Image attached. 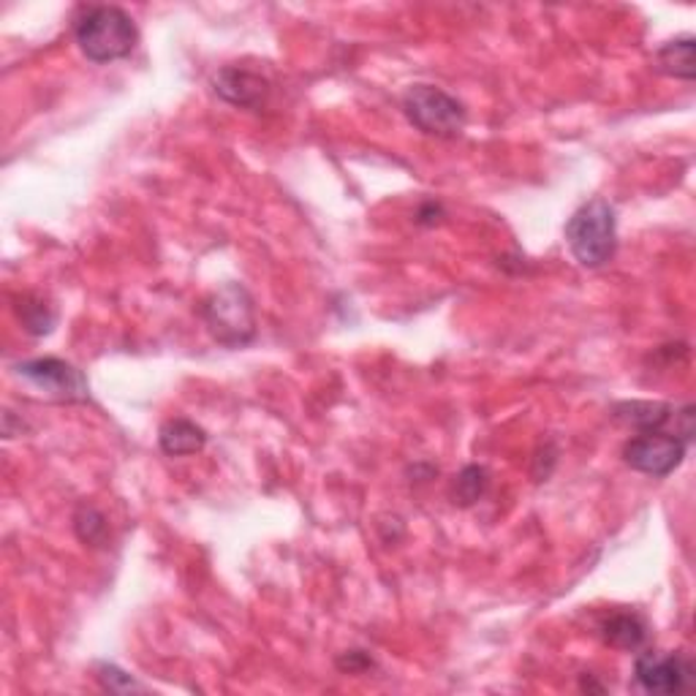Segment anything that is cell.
Instances as JSON below:
<instances>
[{"instance_id":"1","label":"cell","mask_w":696,"mask_h":696,"mask_svg":"<svg viewBox=\"0 0 696 696\" xmlns=\"http://www.w3.org/2000/svg\"><path fill=\"white\" fill-rule=\"evenodd\" d=\"M73 39L79 49L94 63H112V60L128 58L139 41V30L131 14L117 6H94L82 11L73 24Z\"/></svg>"},{"instance_id":"2","label":"cell","mask_w":696,"mask_h":696,"mask_svg":"<svg viewBox=\"0 0 696 696\" xmlns=\"http://www.w3.org/2000/svg\"><path fill=\"white\" fill-rule=\"evenodd\" d=\"M566 243L571 256L588 269H599L618 248L615 209L607 199H590L566 224Z\"/></svg>"},{"instance_id":"3","label":"cell","mask_w":696,"mask_h":696,"mask_svg":"<svg viewBox=\"0 0 696 696\" xmlns=\"http://www.w3.org/2000/svg\"><path fill=\"white\" fill-rule=\"evenodd\" d=\"M207 330L224 346H245L256 337V311L254 300L239 283H226L213 292L202 305Z\"/></svg>"},{"instance_id":"4","label":"cell","mask_w":696,"mask_h":696,"mask_svg":"<svg viewBox=\"0 0 696 696\" xmlns=\"http://www.w3.org/2000/svg\"><path fill=\"white\" fill-rule=\"evenodd\" d=\"M403 112L428 137L454 139L465 128V107L433 85H414L403 96Z\"/></svg>"},{"instance_id":"5","label":"cell","mask_w":696,"mask_h":696,"mask_svg":"<svg viewBox=\"0 0 696 696\" xmlns=\"http://www.w3.org/2000/svg\"><path fill=\"white\" fill-rule=\"evenodd\" d=\"M14 375L28 386H33L39 395L55 400V403H85V400H90V386L82 371L58 360V356L24 360L14 365Z\"/></svg>"},{"instance_id":"6","label":"cell","mask_w":696,"mask_h":696,"mask_svg":"<svg viewBox=\"0 0 696 696\" xmlns=\"http://www.w3.org/2000/svg\"><path fill=\"white\" fill-rule=\"evenodd\" d=\"M634 680L648 694H683L694 686V664L683 653L645 650L634 664Z\"/></svg>"},{"instance_id":"7","label":"cell","mask_w":696,"mask_h":696,"mask_svg":"<svg viewBox=\"0 0 696 696\" xmlns=\"http://www.w3.org/2000/svg\"><path fill=\"white\" fill-rule=\"evenodd\" d=\"M686 441L669 433H639L624 447V460L628 468L648 477H669L686 458Z\"/></svg>"},{"instance_id":"8","label":"cell","mask_w":696,"mask_h":696,"mask_svg":"<svg viewBox=\"0 0 696 696\" xmlns=\"http://www.w3.org/2000/svg\"><path fill=\"white\" fill-rule=\"evenodd\" d=\"M215 94L224 98L232 107H243V109H256L262 107L264 98L269 94V82L264 77H258L254 71L245 69H220L213 79Z\"/></svg>"},{"instance_id":"9","label":"cell","mask_w":696,"mask_h":696,"mask_svg":"<svg viewBox=\"0 0 696 696\" xmlns=\"http://www.w3.org/2000/svg\"><path fill=\"white\" fill-rule=\"evenodd\" d=\"M675 414L677 409L669 403H653V400H626V403L612 405L615 422L639 430V433H661Z\"/></svg>"},{"instance_id":"10","label":"cell","mask_w":696,"mask_h":696,"mask_svg":"<svg viewBox=\"0 0 696 696\" xmlns=\"http://www.w3.org/2000/svg\"><path fill=\"white\" fill-rule=\"evenodd\" d=\"M158 443L169 458H188V454L202 452L207 447V433L205 428H199L190 419H169L158 433Z\"/></svg>"},{"instance_id":"11","label":"cell","mask_w":696,"mask_h":696,"mask_svg":"<svg viewBox=\"0 0 696 696\" xmlns=\"http://www.w3.org/2000/svg\"><path fill=\"white\" fill-rule=\"evenodd\" d=\"M604 643L618 650H639L648 639V624L637 612H618L609 615L601 624Z\"/></svg>"},{"instance_id":"12","label":"cell","mask_w":696,"mask_h":696,"mask_svg":"<svg viewBox=\"0 0 696 696\" xmlns=\"http://www.w3.org/2000/svg\"><path fill=\"white\" fill-rule=\"evenodd\" d=\"M694 49H696L694 36H680V39L667 41V45L656 52V69L661 73H667V77L692 82L694 71H696Z\"/></svg>"},{"instance_id":"13","label":"cell","mask_w":696,"mask_h":696,"mask_svg":"<svg viewBox=\"0 0 696 696\" xmlns=\"http://www.w3.org/2000/svg\"><path fill=\"white\" fill-rule=\"evenodd\" d=\"M17 313H20V322L30 335H49L55 322H58L52 305H47V300L36 297V294H24V297H20Z\"/></svg>"},{"instance_id":"14","label":"cell","mask_w":696,"mask_h":696,"mask_svg":"<svg viewBox=\"0 0 696 696\" xmlns=\"http://www.w3.org/2000/svg\"><path fill=\"white\" fill-rule=\"evenodd\" d=\"M488 488H490L488 468L465 465L463 471H460L458 482H454V503H460V507H471V503H477L479 498L488 492Z\"/></svg>"},{"instance_id":"15","label":"cell","mask_w":696,"mask_h":696,"mask_svg":"<svg viewBox=\"0 0 696 696\" xmlns=\"http://www.w3.org/2000/svg\"><path fill=\"white\" fill-rule=\"evenodd\" d=\"M73 531H77V536L85 545L98 547L107 539V520H104L101 511L85 503V507H79L77 514H73Z\"/></svg>"},{"instance_id":"16","label":"cell","mask_w":696,"mask_h":696,"mask_svg":"<svg viewBox=\"0 0 696 696\" xmlns=\"http://www.w3.org/2000/svg\"><path fill=\"white\" fill-rule=\"evenodd\" d=\"M96 677L98 683H101L107 692L112 694H131V692H145V686L141 683L134 680L131 675L122 673L120 667H115V664H96Z\"/></svg>"},{"instance_id":"17","label":"cell","mask_w":696,"mask_h":696,"mask_svg":"<svg viewBox=\"0 0 696 696\" xmlns=\"http://www.w3.org/2000/svg\"><path fill=\"white\" fill-rule=\"evenodd\" d=\"M371 667H373V658L367 656L365 650H346L341 658H337V669L349 675H360Z\"/></svg>"},{"instance_id":"18","label":"cell","mask_w":696,"mask_h":696,"mask_svg":"<svg viewBox=\"0 0 696 696\" xmlns=\"http://www.w3.org/2000/svg\"><path fill=\"white\" fill-rule=\"evenodd\" d=\"M443 215L447 213H443V207L439 205V202H424V205L416 209L414 220L419 226H435V224H441Z\"/></svg>"}]
</instances>
